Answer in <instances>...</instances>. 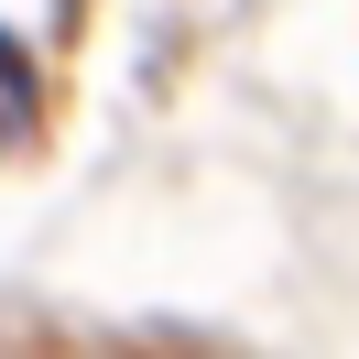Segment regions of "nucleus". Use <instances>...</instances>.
Segmentation results:
<instances>
[{
	"mask_svg": "<svg viewBox=\"0 0 359 359\" xmlns=\"http://www.w3.org/2000/svg\"><path fill=\"white\" fill-rule=\"evenodd\" d=\"M33 120H44V88H33V55L0 33V153H22Z\"/></svg>",
	"mask_w": 359,
	"mask_h": 359,
	"instance_id": "nucleus-1",
	"label": "nucleus"
}]
</instances>
